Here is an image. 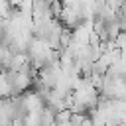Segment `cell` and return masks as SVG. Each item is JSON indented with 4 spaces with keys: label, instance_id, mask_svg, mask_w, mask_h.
Returning <instances> with one entry per match:
<instances>
[{
    "label": "cell",
    "instance_id": "4",
    "mask_svg": "<svg viewBox=\"0 0 126 126\" xmlns=\"http://www.w3.org/2000/svg\"><path fill=\"white\" fill-rule=\"evenodd\" d=\"M4 33H6V20L0 18V45L4 43Z\"/></svg>",
    "mask_w": 126,
    "mask_h": 126
},
{
    "label": "cell",
    "instance_id": "2",
    "mask_svg": "<svg viewBox=\"0 0 126 126\" xmlns=\"http://www.w3.org/2000/svg\"><path fill=\"white\" fill-rule=\"evenodd\" d=\"M10 96H14V93H12V85H10L8 77H6V73L2 71V73H0V98L6 100V98H10Z\"/></svg>",
    "mask_w": 126,
    "mask_h": 126
},
{
    "label": "cell",
    "instance_id": "5",
    "mask_svg": "<svg viewBox=\"0 0 126 126\" xmlns=\"http://www.w3.org/2000/svg\"><path fill=\"white\" fill-rule=\"evenodd\" d=\"M2 102H4V100H2V98H0V106H2Z\"/></svg>",
    "mask_w": 126,
    "mask_h": 126
},
{
    "label": "cell",
    "instance_id": "3",
    "mask_svg": "<svg viewBox=\"0 0 126 126\" xmlns=\"http://www.w3.org/2000/svg\"><path fill=\"white\" fill-rule=\"evenodd\" d=\"M12 124V118H10V114L0 106V126H10Z\"/></svg>",
    "mask_w": 126,
    "mask_h": 126
},
{
    "label": "cell",
    "instance_id": "1",
    "mask_svg": "<svg viewBox=\"0 0 126 126\" xmlns=\"http://www.w3.org/2000/svg\"><path fill=\"white\" fill-rule=\"evenodd\" d=\"M18 12V8L10 0H0V18L2 20H12V16Z\"/></svg>",
    "mask_w": 126,
    "mask_h": 126
}]
</instances>
